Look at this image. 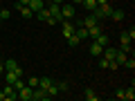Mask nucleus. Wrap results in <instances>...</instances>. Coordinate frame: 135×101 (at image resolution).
I'll use <instances>...</instances> for the list:
<instances>
[{"label":"nucleus","instance_id":"1a4fd4ad","mask_svg":"<svg viewBox=\"0 0 135 101\" xmlns=\"http://www.w3.org/2000/svg\"><path fill=\"white\" fill-rule=\"evenodd\" d=\"M16 9H18V14L20 16H23V18H34V11L32 9H29V7H25V5H18V2H16Z\"/></svg>","mask_w":135,"mask_h":101},{"label":"nucleus","instance_id":"f3484780","mask_svg":"<svg viewBox=\"0 0 135 101\" xmlns=\"http://www.w3.org/2000/svg\"><path fill=\"white\" fill-rule=\"evenodd\" d=\"M95 41H97V43L101 45V47H106V45H110V38H108V36H106V34H104V32H101V34H99V36H97Z\"/></svg>","mask_w":135,"mask_h":101},{"label":"nucleus","instance_id":"5701e85b","mask_svg":"<svg viewBox=\"0 0 135 101\" xmlns=\"http://www.w3.org/2000/svg\"><path fill=\"white\" fill-rule=\"evenodd\" d=\"M74 34H77V36H79V38H88V29L86 27H81V25H79V27H77V32H74Z\"/></svg>","mask_w":135,"mask_h":101},{"label":"nucleus","instance_id":"393cba45","mask_svg":"<svg viewBox=\"0 0 135 101\" xmlns=\"http://www.w3.org/2000/svg\"><path fill=\"white\" fill-rule=\"evenodd\" d=\"M126 56H128V54H126V52H122V49H117V54H115V61H117V63H119V65H122V63L126 61Z\"/></svg>","mask_w":135,"mask_h":101},{"label":"nucleus","instance_id":"0eeeda50","mask_svg":"<svg viewBox=\"0 0 135 101\" xmlns=\"http://www.w3.org/2000/svg\"><path fill=\"white\" fill-rule=\"evenodd\" d=\"M32 94H34V88H29L27 83L18 88V101H32Z\"/></svg>","mask_w":135,"mask_h":101},{"label":"nucleus","instance_id":"423d86ee","mask_svg":"<svg viewBox=\"0 0 135 101\" xmlns=\"http://www.w3.org/2000/svg\"><path fill=\"white\" fill-rule=\"evenodd\" d=\"M61 32H63V38H70V36L77 32V27H74L72 20H63L61 23Z\"/></svg>","mask_w":135,"mask_h":101},{"label":"nucleus","instance_id":"20e7f679","mask_svg":"<svg viewBox=\"0 0 135 101\" xmlns=\"http://www.w3.org/2000/svg\"><path fill=\"white\" fill-rule=\"evenodd\" d=\"M18 79H23V67H18V70H5V81L7 83H16Z\"/></svg>","mask_w":135,"mask_h":101},{"label":"nucleus","instance_id":"f257e3e1","mask_svg":"<svg viewBox=\"0 0 135 101\" xmlns=\"http://www.w3.org/2000/svg\"><path fill=\"white\" fill-rule=\"evenodd\" d=\"M18 99V90H16L11 83H7L2 90H0V101H16Z\"/></svg>","mask_w":135,"mask_h":101},{"label":"nucleus","instance_id":"cd10ccee","mask_svg":"<svg viewBox=\"0 0 135 101\" xmlns=\"http://www.w3.org/2000/svg\"><path fill=\"white\" fill-rule=\"evenodd\" d=\"M27 85L29 88H38V77H29L27 79Z\"/></svg>","mask_w":135,"mask_h":101},{"label":"nucleus","instance_id":"b1692460","mask_svg":"<svg viewBox=\"0 0 135 101\" xmlns=\"http://www.w3.org/2000/svg\"><path fill=\"white\" fill-rule=\"evenodd\" d=\"M122 65H124L126 70H135V58H131V56H126V61L122 63Z\"/></svg>","mask_w":135,"mask_h":101},{"label":"nucleus","instance_id":"2eb2a0df","mask_svg":"<svg viewBox=\"0 0 135 101\" xmlns=\"http://www.w3.org/2000/svg\"><path fill=\"white\" fill-rule=\"evenodd\" d=\"M83 99L86 101H97L99 97H97V92L92 90V88H86V90H83Z\"/></svg>","mask_w":135,"mask_h":101},{"label":"nucleus","instance_id":"c756f323","mask_svg":"<svg viewBox=\"0 0 135 101\" xmlns=\"http://www.w3.org/2000/svg\"><path fill=\"white\" fill-rule=\"evenodd\" d=\"M122 43H131V36H128L126 32H122V36H119V45H122Z\"/></svg>","mask_w":135,"mask_h":101},{"label":"nucleus","instance_id":"6e6552de","mask_svg":"<svg viewBox=\"0 0 135 101\" xmlns=\"http://www.w3.org/2000/svg\"><path fill=\"white\" fill-rule=\"evenodd\" d=\"M50 94L47 90H43V88H34V94H32V101H47Z\"/></svg>","mask_w":135,"mask_h":101},{"label":"nucleus","instance_id":"c9c22d12","mask_svg":"<svg viewBox=\"0 0 135 101\" xmlns=\"http://www.w3.org/2000/svg\"><path fill=\"white\" fill-rule=\"evenodd\" d=\"M2 2H5V0H0V5H2Z\"/></svg>","mask_w":135,"mask_h":101},{"label":"nucleus","instance_id":"a878e982","mask_svg":"<svg viewBox=\"0 0 135 101\" xmlns=\"http://www.w3.org/2000/svg\"><path fill=\"white\" fill-rule=\"evenodd\" d=\"M9 16H11V11L2 7V9H0V23H5V20H9Z\"/></svg>","mask_w":135,"mask_h":101},{"label":"nucleus","instance_id":"2f4dec72","mask_svg":"<svg viewBox=\"0 0 135 101\" xmlns=\"http://www.w3.org/2000/svg\"><path fill=\"white\" fill-rule=\"evenodd\" d=\"M2 74H5V63L0 61V77H2Z\"/></svg>","mask_w":135,"mask_h":101},{"label":"nucleus","instance_id":"7c9ffc66","mask_svg":"<svg viewBox=\"0 0 135 101\" xmlns=\"http://www.w3.org/2000/svg\"><path fill=\"white\" fill-rule=\"evenodd\" d=\"M126 34H128V36H131V41H133V38H135V27H131V29H128Z\"/></svg>","mask_w":135,"mask_h":101},{"label":"nucleus","instance_id":"39448f33","mask_svg":"<svg viewBox=\"0 0 135 101\" xmlns=\"http://www.w3.org/2000/svg\"><path fill=\"white\" fill-rule=\"evenodd\" d=\"M74 14H77L74 5H65V2L61 5V18H63V20H72V18H74Z\"/></svg>","mask_w":135,"mask_h":101},{"label":"nucleus","instance_id":"aec40b11","mask_svg":"<svg viewBox=\"0 0 135 101\" xmlns=\"http://www.w3.org/2000/svg\"><path fill=\"white\" fill-rule=\"evenodd\" d=\"M97 63H99L101 70H108V67H110V58H106V56H99V61H97Z\"/></svg>","mask_w":135,"mask_h":101},{"label":"nucleus","instance_id":"4be33fe9","mask_svg":"<svg viewBox=\"0 0 135 101\" xmlns=\"http://www.w3.org/2000/svg\"><path fill=\"white\" fill-rule=\"evenodd\" d=\"M83 7H86L88 11H95L97 9V0H83Z\"/></svg>","mask_w":135,"mask_h":101},{"label":"nucleus","instance_id":"72a5a7b5","mask_svg":"<svg viewBox=\"0 0 135 101\" xmlns=\"http://www.w3.org/2000/svg\"><path fill=\"white\" fill-rule=\"evenodd\" d=\"M52 2H56V5H63V2H65V0H52Z\"/></svg>","mask_w":135,"mask_h":101},{"label":"nucleus","instance_id":"c85d7f7f","mask_svg":"<svg viewBox=\"0 0 135 101\" xmlns=\"http://www.w3.org/2000/svg\"><path fill=\"white\" fill-rule=\"evenodd\" d=\"M113 97H115V99H124V88H117V90L113 92Z\"/></svg>","mask_w":135,"mask_h":101},{"label":"nucleus","instance_id":"f03ea898","mask_svg":"<svg viewBox=\"0 0 135 101\" xmlns=\"http://www.w3.org/2000/svg\"><path fill=\"white\" fill-rule=\"evenodd\" d=\"M34 16H36V18H38L41 23H45V25H56V18H54V16L50 14V11L45 9V7H43V9H38Z\"/></svg>","mask_w":135,"mask_h":101},{"label":"nucleus","instance_id":"9d476101","mask_svg":"<svg viewBox=\"0 0 135 101\" xmlns=\"http://www.w3.org/2000/svg\"><path fill=\"white\" fill-rule=\"evenodd\" d=\"M101 32H104V29H101V25H99V23H97V25H92V27H88V38H92V41H95Z\"/></svg>","mask_w":135,"mask_h":101},{"label":"nucleus","instance_id":"f8f14e48","mask_svg":"<svg viewBox=\"0 0 135 101\" xmlns=\"http://www.w3.org/2000/svg\"><path fill=\"white\" fill-rule=\"evenodd\" d=\"M108 18H110V20H115V23H122V20L126 18V14H124V11H122V9H113Z\"/></svg>","mask_w":135,"mask_h":101},{"label":"nucleus","instance_id":"412c9836","mask_svg":"<svg viewBox=\"0 0 135 101\" xmlns=\"http://www.w3.org/2000/svg\"><path fill=\"white\" fill-rule=\"evenodd\" d=\"M47 94H50V99H54V97H56V94H59V85H56V81H54V83H52V85H50V88H47Z\"/></svg>","mask_w":135,"mask_h":101},{"label":"nucleus","instance_id":"a211bd4d","mask_svg":"<svg viewBox=\"0 0 135 101\" xmlns=\"http://www.w3.org/2000/svg\"><path fill=\"white\" fill-rule=\"evenodd\" d=\"M18 67H20V63L14 61V58H7L5 61V70H18Z\"/></svg>","mask_w":135,"mask_h":101},{"label":"nucleus","instance_id":"dca6fc26","mask_svg":"<svg viewBox=\"0 0 135 101\" xmlns=\"http://www.w3.org/2000/svg\"><path fill=\"white\" fill-rule=\"evenodd\" d=\"M133 99H135V85L131 83V85L124 90V101H133Z\"/></svg>","mask_w":135,"mask_h":101},{"label":"nucleus","instance_id":"f704fd0d","mask_svg":"<svg viewBox=\"0 0 135 101\" xmlns=\"http://www.w3.org/2000/svg\"><path fill=\"white\" fill-rule=\"evenodd\" d=\"M72 2L74 5H83V0H72Z\"/></svg>","mask_w":135,"mask_h":101},{"label":"nucleus","instance_id":"4468645a","mask_svg":"<svg viewBox=\"0 0 135 101\" xmlns=\"http://www.w3.org/2000/svg\"><path fill=\"white\" fill-rule=\"evenodd\" d=\"M52 83H54L52 77H38V88H43V90H47Z\"/></svg>","mask_w":135,"mask_h":101},{"label":"nucleus","instance_id":"7ed1b4c3","mask_svg":"<svg viewBox=\"0 0 135 101\" xmlns=\"http://www.w3.org/2000/svg\"><path fill=\"white\" fill-rule=\"evenodd\" d=\"M45 9H47L50 14H52L54 18H56V23H63V18H61V5H56V2H52V0H47Z\"/></svg>","mask_w":135,"mask_h":101},{"label":"nucleus","instance_id":"9b49d317","mask_svg":"<svg viewBox=\"0 0 135 101\" xmlns=\"http://www.w3.org/2000/svg\"><path fill=\"white\" fill-rule=\"evenodd\" d=\"M90 54H92L95 58H99L101 54H104V47H101V45L97 43V41H92V45H90Z\"/></svg>","mask_w":135,"mask_h":101},{"label":"nucleus","instance_id":"ddd939ff","mask_svg":"<svg viewBox=\"0 0 135 101\" xmlns=\"http://www.w3.org/2000/svg\"><path fill=\"white\" fill-rule=\"evenodd\" d=\"M27 7L34 11V14H36L38 9H43V7H45V0H29V5H27Z\"/></svg>","mask_w":135,"mask_h":101},{"label":"nucleus","instance_id":"e433bc0d","mask_svg":"<svg viewBox=\"0 0 135 101\" xmlns=\"http://www.w3.org/2000/svg\"><path fill=\"white\" fill-rule=\"evenodd\" d=\"M0 61H2V56H0Z\"/></svg>","mask_w":135,"mask_h":101},{"label":"nucleus","instance_id":"6ab92c4d","mask_svg":"<svg viewBox=\"0 0 135 101\" xmlns=\"http://www.w3.org/2000/svg\"><path fill=\"white\" fill-rule=\"evenodd\" d=\"M68 41V45H70V47H77L79 43H81V38H79L77 34H72V36H70V38H65Z\"/></svg>","mask_w":135,"mask_h":101},{"label":"nucleus","instance_id":"473e14b6","mask_svg":"<svg viewBox=\"0 0 135 101\" xmlns=\"http://www.w3.org/2000/svg\"><path fill=\"white\" fill-rule=\"evenodd\" d=\"M18 5H25V7H27V5H29V0H18Z\"/></svg>","mask_w":135,"mask_h":101},{"label":"nucleus","instance_id":"bb28decb","mask_svg":"<svg viewBox=\"0 0 135 101\" xmlns=\"http://www.w3.org/2000/svg\"><path fill=\"white\" fill-rule=\"evenodd\" d=\"M56 85H59V92H68L70 90V83L68 81H56Z\"/></svg>","mask_w":135,"mask_h":101}]
</instances>
